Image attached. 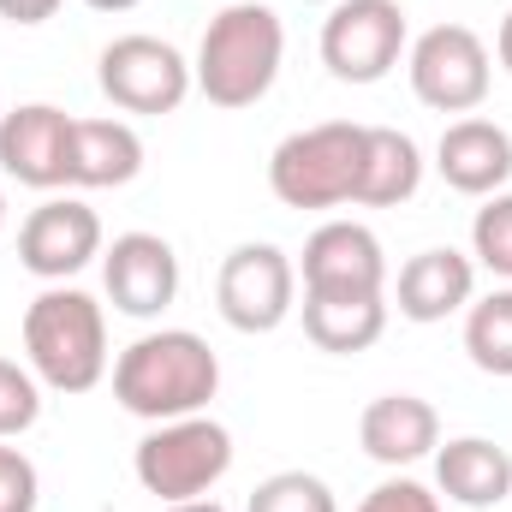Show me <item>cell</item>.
<instances>
[{
  "label": "cell",
  "instance_id": "cell-17",
  "mask_svg": "<svg viewBox=\"0 0 512 512\" xmlns=\"http://www.w3.org/2000/svg\"><path fill=\"white\" fill-rule=\"evenodd\" d=\"M435 495L465 512H495L512 495V453L489 435H453L435 447Z\"/></svg>",
  "mask_w": 512,
  "mask_h": 512
},
{
  "label": "cell",
  "instance_id": "cell-15",
  "mask_svg": "<svg viewBox=\"0 0 512 512\" xmlns=\"http://www.w3.org/2000/svg\"><path fill=\"white\" fill-rule=\"evenodd\" d=\"M393 298H399V316L417 322V328L447 322V316L471 310V298H477V262H471L465 251H453V245L417 251L405 268H399Z\"/></svg>",
  "mask_w": 512,
  "mask_h": 512
},
{
  "label": "cell",
  "instance_id": "cell-21",
  "mask_svg": "<svg viewBox=\"0 0 512 512\" xmlns=\"http://www.w3.org/2000/svg\"><path fill=\"white\" fill-rule=\"evenodd\" d=\"M465 352L483 376L512 382V286H495L489 298H471L465 310Z\"/></svg>",
  "mask_w": 512,
  "mask_h": 512
},
{
  "label": "cell",
  "instance_id": "cell-25",
  "mask_svg": "<svg viewBox=\"0 0 512 512\" xmlns=\"http://www.w3.org/2000/svg\"><path fill=\"white\" fill-rule=\"evenodd\" d=\"M36 501H42V477H36L30 453L0 441V512H36Z\"/></svg>",
  "mask_w": 512,
  "mask_h": 512
},
{
  "label": "cell",
  "instance_id": "cell-1",
  "mask_svg": "<svg viewBox=\"0 0 512 512\" xmlns=\"http://www.w3.org/2000/svg\"><path fill=\"white\" fill-rule=\"evenodd\" d=\"M221 393V358L191 328H149L114 358V399L143 423H173L209 411Z\"/></svg>",
  "mask_w": 512,
  "mask_h": 512
},
{
  "label": "cell",
  "instance_id": "cell-2",
  "mask_svg": "<svg viewBox=\"0 0 512 512\" xmlns=\"http://www.w3.org/2000/svg\"><path fill=\"white\" fill-rule=\"evenodd\" d=\"M280 60H286V24L274 6L262 0H227L203 42H197V60H191V78H197V96L209 108H256L274 78H280Z\"/></svg>",
  "mask_w": 512,
  "mask_h": 512
},
{
  "label": "cell",
  "instance_id": "cell-3",
  "mask_svg": "<svg viewBox=\"0 0 512 512\" xmlns=\"http://www.w3.org/2000/svg\"><path fill=\"white\" fill-rule=\"evenodd\" d=\"M18 334L30 376L48 393H90L108 376V310L84 286H42Z\"/></svg>",
  "mask_w": 512,
  "mask_h": 512
},
{
  "label": "cell",
  "instance_id": "cell-23",
  "mask_svg": "<svg viewBox=\"0 0 512 512\" xmlns=\"http://www.w3.org/2000/svg\"><path fill=\"white\" fill-rule=\"evenodd\" d=\"M471 262L495 280H512V191L483 197V209L471 215Z\"/></svg>",
  "mask_w": 512,
  "mask_h": 512
},
{
  "label": "cell",
  "instance_id": "cell-12",
  "mask_svg": "<svg viewBox=\"0 0 512 512\" xmlns=\"http://www.w3.org/2000/svg\"><path fill=\"white\" fill-rule=\"evenodd\" d=\"M0 173L30 191L72 185V114L54 102H24L0 114Z\"/></svg>",
  "mask_w": 512,
  "mask_h": 512
},
{
  "label": "cell",
  "instance_id": "cell-22",
  "mask_svg": "<svg viewBox=\"0 0 512 512\" xmlns=\"http://www.w3.org/2000/svg\"><path fill=\"white\" fill-rule=\"evenodd\" d=\"M245 512H340V501L316 471H274L251 489Z\"/></svg>",
  "mask_w": 512,
  "mask_h": 512
},
{
  "label": "cell",
  "instance_id": "cell-16",
  "mask_svg": "<svg viewBox=\"0 0 512 512\" xmlns=\"http://www.w3.org/2000/svg\"><path fill=\"white\" fill-rule=\"evenodd\" d=\"M358 441H364V453H370L376 465L405 471V465H417V459H435V447H441V417H435V405L417 399V393H382V399L364 405Z\"/></svg>",
  "mask_w": 512,
  "mask_h": 512
},
{
  "label": "cell",
  "instance_id": "cell-28",
  "mask_svg": "<svg viewBox=\"0 0 512 512\" xmlns=\"http://www.w3.org/2000/svg\"><path fill=\"white\" fill-rule=\"evenodd\" d=\"M495 60H501V72H512V12L501 18V30H495Z\"/></svg>",
  "mask_w": 512,
  "mask_h": 512
},
{
  "label": "cell",
  "instance_id": "cell-30",
  "mask_svg": "<svg viewBox=\"0 0 512 512\" xmlns=\"http://www.w3.org/2000/svg\"><path fill=\"white\" fill-rule=\"evenodd\" d=\"M84 6H90V12H131L137 0H84Z\"/></svg>",
  "mask_w": 512,
  "mask_h": 512
},
{
  "label": "cell",
  "instance_id": "cell-24",
  "mask_svg": "<svg viewBox=\"0 0 512 512\" xmlns=\"http://www.w3.org/2000/svg\"><path fill=\"white\" fill-rule=\"evenodd\" d=\"M42 417V382L30 376V364L0 358V441H18L24 429H36Z\"/></svg>",
  "mask_w": 512,
  "mask_h": 512
},
{
  "label": "cell",
  "instance_id": "cell-9",
  "mask_svg": "<svg viewBox=\"0 0 512 512\" xmlns=\"http://www.w3.org/2000/svg\"><path fill=\"white\" fill-rule=\"evenodd\" d=\"M411 48L399 0H334L322 18V66L340 84H382Z\"/></svg>",
  "mask_w": 512,
  "mask_h": 512
},
{
  "label": "cell",
  "instance_id": "cell-32",
  "mask_svg": "<svg viewBox=\"0 0 512 512\" xmlns=\"http://www.w3.org/2000/svg\"><path fill=\"white\" fill-rule=\"evenodd\" d=\"M304 6H334V0H304Z\"/></svg>",
  "mask_w": 512,
  "mask_h": 512
},
{
  "label": "cell",
  "instance_id": "cell-29",
  "mask_svg": "<svg viewBox=\"0 0 512 512\" xmlns=\"http://www.w3.org/2000/svg\"><path fill=\"white\" fill-rule=\"evenodd\" d=\"M161 512H227V507H221V501H209V495H203V501H179V507H161Z\"/></svg>",
  "mask_w": 512,
  "mask_h": 512
},
{
  "label": "cell",
  "instance_id": "cell-6",
  "mask_svg": "<svg viewBox=\"0 0 512 512\" xmlns=\"http://www.w3.org/2000/svg\"><path fill=\"white\" fill-rule=\"evenodd\" d=\"M405 72H411V96L435 114H477L489 102L495 84V60L489 42L471 24H429L411 48H405Z\"/></svg>",
  "mask_w": 512,
  "mask_h": 512
},
{
  "label": "cell",
  "instance_id": "cell-19",
  "mask_svg": "<svg viewBox=\"0 0 512 512\" xmlns=\"http://www.w3.org/2000/svg\"><path fill=\"white\" fill-rule=\"evenodd\" d=\"M423 191V149L399 126H364V179L358 203L364 209H399Z\"/></svg>",
  "mask_w": 512,
  "mask_h": 512
},
{
  "label": "cell",
  "instance_id": "cell-5",
  "mask_svg": "<svg viewBox=\"0 0 512 512\" xmlns=\"http://www.w3.org/2000/svg\"><path fill=\"white\" fill-rule=\"evenodd\" d=\"M131 471H137L143 495H155L161 507L203 501V495H215L221 477L233 471V429L215 423L209 411H197V417H173V423H155V429L137 441Z\"/></svg>",
  "mask_w": 512,
  "mask_h": 512
},
{
  "label": "cell",
  "instance_id": "cell-11",
  "mask_svg": "<svg viewBox=\"0 0 512 512\" xmlns=\"http://www.w3.org/2000/svg\"><path fill=\"white\" fill-rule=\"evenodd\" d=\"M298 280L310 298H376L387 292V251L364 221H322L304 239Z\"/></svg>",
  "mask_w": 512,
  "mask_h": 512
},
{
  "label": "cell",
  "instance_id": "cell-14",
  "mask_svg": "<svg viewBox=\"0 0 512 512\" xmlns=\"http://www.w3.org/2000/svg\"><path fill=\"white\" fill-rule=\"evenodd\" d=\"M435 173L447 179V191L459 197H495L512 179V131L495 120H453L435 143Z\"/></svg>",
  "mask_w": 512,
  "mask_h": 512
},
{
  "label": "cell",
  "instance_id": "cell-26",
  "mask_svg": "<svg viewBox=\"0 0 512 512\" xmlns=\"http://www.w3.org/2000/svg\"><path fill=\"white\" fill-rule=\"evenodd\" d=\"M358 512H441V495L417 477H387L358 501Z\"/></svg>",
  "mask_w": 512,
  "mask_h": 512
},
{
  "label": "cell",
  "instance_id": "cell-13",
  "mask_svg": "<svg viewBox=\"0 0 512 512\" xmlns=\"http://www.w3.org/2000/svg\"><path fill=\"white\" fill-rule=\"evenodd\" d=\"M102 286L131 322H155L179 298V256L161 233H120L102 251Z\"/></svg>",
  "mask_w": 512,
  "mask_h": 512
},
{
  "label": "cell",
  "instance_id": "cell-4",
  "mask_svg": "<svg viewBox=\"0 0 512 512\" xmlns=\"http://www.w3.org/2000/svg\"><path fill=\"white\" fill-rule=\"evenodd\" d=\"M364 179V126L352 120H322L274 143L268 155V191L286 209H340L358 203Z\"/></svg>",
  "mask_w": 512,
  "mask_h": 512
},
{
  "label": "cell",
  "instance_id": "cell-31",
  "mask_svg": "<svg viewBox=\"0 0 512 512\" xmlns=\"http://www.w3.org/2000/svg\"><path fill=\"white\" fill-rule=\"evenodd\" d=\"M0 233H6V191H0Z\"/></svg>",
  "mask_w": 512,
  "mask_h": 512
},
{
  "label": "cell",
  "instance_id": "cell-10",
  "mask_svg": "<svg viewBox=\"0 0 512 512\" xmlns=\"http://www.w3.org/2000/svg\"><path fill=\"white\" fill-rule=\"evenodd\" d=\"M108 251L102 215L78 197H48L42 209L24 215L18 227V262L24 274H36L42 286H66L72 274H84L96 256Z\"/></svg>",
  "mask_w": 512,
  "mask_h": 512
},
{
  "label": "cell",
  "instance_id": "cell-7",
  "mask_svg": "<svg viewBox=\"0 0 512 512\" xmlns=\"http://www.w3.org/2000/svg\"><path fill=\"white\" fill-rule=\"evenodd\" d=\"M96 84H102V96H108L120 114H137V120L179 114L185 96L197 90L191 60H185L173 42L143 36V30L114 36V42L102 48V60H96Z\"/></svg>",
  "mask_w": 512,
  "mask_h": 512
},
{
  "label": "cell",
  "instance_id": "cell-8",
  "mask_svg": "<svg viewBox=\"0 0 512 512\" xmlns=\"http://www.w3.org/2000/svg\"><path fill=\"white\" fill-rule=\"evenodd\" d=\"M215 310L233 334H274L298 310V262L268 239L233 245L215 274Z\"/></svg>",
  "mask_w": 512,
  "mask_h": 512
},
{
  "label": "cell",
  "instance_id": "cell-20",
  "mask_svg": "<svg viewBox=\"0 0 512 512\" xmlns=\"http://www.w3.org/2000/svg\"><path fill=\"white\" fill-rule=\"evenodd\" d=\"M304 340L334 358H358L387 334V292L376 298H310L304 292Z\"/></svg>",
  "mask_w": 512,
  "mask_h": 512
},
{
  "label": "cell",
  "instance_id": "cell-27",
  "mask_svg": "<svg viewBox=\"0 0 512 512\" xmlns=\"http://www.w3.org/2000/svg\"><path fill=\"white\" fill-rule=\"evenodd\" d=\"M54 12H60V0H0V18L6 24H24V30L30 24H48Z\"/></svg>",
  "mask_w": 512,
  "mask_h": 512
},
{
  "label": "cell",
  "instance_id": "cell-18",
  "mask_svg": "<svg viewBox=\"0 0 512 512\" xmlns=\"http://www.w3.org/2000/svg\"><path fill=\"white\" fill-rule=\"evenodd\" d=\"M143 173V137L131 120H72V185L120 191Z\"/></svg>",
  "mask_w": 512,
  "mask_h": 512
}]
</instances>
